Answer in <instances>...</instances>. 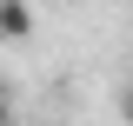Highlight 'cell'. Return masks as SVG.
Returning <instances> with one entry per match:
<instances>
[{
  "instance_id": "1",
  "label": "cell",
  "mask_w": 133,
  "mask_h": 126,
  "mask_svg": "<svg viewBox=\"0 0 133 126\" xmlns=\"http://www.w3.org/2000/svg\"><path fill=\"white\" fill-rule=\"evenodd\" d=\"M33 0H0V40L7 47H20V40H33Z\"/></svg>"
},
{
  "instance_id": "2",
  "label": "cell",
  "mask_w": 133,
  "mask_h": 126,
  "mask_svg": "<svg viewBox=\"0 0 133 126\" xmlns=\"http://www.w3.org/2000/svg\"><path fill=\"white\" fill-rule=\"evenodd\" d=\"M0 126H20V106H14V86L0 80Z\"/></svg>"
},
{
  "instance_id": "3",
  "label": "cell",
  "mask_w": 133,
  "mask_h": 126,
  "mask_svg": "<svg viewBox=\"0 0 133 126\" xmlns=\"http://www.w3.org/2000/svg\"><path fill=\"white\" fill-rule=\"evenodd\" d=\"M120 113H127V126H133V86H127V100H120Z\"/></svg>"
}]
</instances>
